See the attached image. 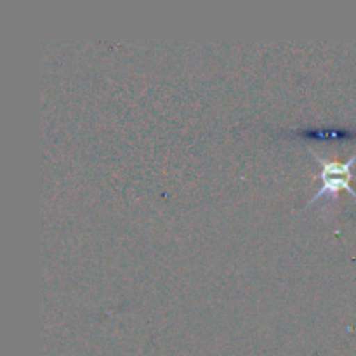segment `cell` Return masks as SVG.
<instances>
[{
  "label": "cell",
  "mask_w": 356,
  "mask_h": 356,
  "mask_svg": "<svg viewBox=\"0 0 356 356\" xmlns=\"http://www.w3.org/2000/svg\"><path fill=\"white\" fill-rule=\"evenodd\" d=\"M312 155L315 156L316 162L322 167V172H320V179H322V188L316 190V193L313 195L312 200L306 204V207H309L315 202H322L325 198L329 200H336L337 193L341 190L350 191V195L356 198V190L350 184L351 177H356V172L353 170V163L356 162V153L353 156L346 160V162H336V160H327L323 156H320L315 149H312Z\"/></svg>",
  "instance_id": "1"
}]
</instances>
